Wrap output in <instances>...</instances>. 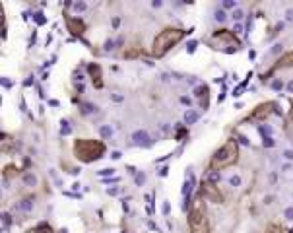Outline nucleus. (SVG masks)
Segmentation results:
<instances>
[{"label": "nucleus", "mask_w": 293, "mask_h": 233, "mask_svg": "<svg viewBox=\"0 0 293 233\" xmlns=\"http://www.w3.org/2000/svg\"><path fill=\"white\" fill-rule=\"evenodd\" d=\"M105 153V144L99 140H86V138H78L74 142V156L80 161L91 163L95 159H99Z\"/></svg>", "instance_id": "nucleus-1"}, {"label": "nucleus", "mask_w": 293, "mask_h": 233, "mask_svg": "<svg viewBox=\"0 0 293 233\" xmlns=\"http://www.w3.org/2000/svg\"><path fill=\"white\" fill-rule=\"evenodd\" d=\"M184 33H187V31L177 29V27H167V29H163L155 37V41H153V49H151L153 57H163L167 51H171L181 39H183Z\"/></svg>", "instance_id": "nucleus-2"}, {"label": "nucleus", "mask_w": 293, "mask_h": 233, "mask_svg": "<svg viewBox=\"0 0 293 233\" xmlns=\"http://www.w3.org/2000/svg\"><path fill=\"white\" fill-rule=\"evenodd\" d=\"M237 156H239L237 142L235 140H227L220 150L213 153V157L210 161V171H220V169H225L227 165H233L237 161Z\"/></svg>", "instance_id": "nucleus-3"}, {"label": "nucleus", "mask_w": 293, "mask_h": 233, "mask_svg": "<svg viewBox=\"0 0 293 233\" xmlns=\"http://www.w3.org/2000/svg\"><path fill=\"white\" fill-rule=\"evenodd\" d=\"M188 225L192 233H210V223L206 218V210L202 204H194V208L188 214Z\"/></svg>", "instance_id": "nucleus-4"}, {"label": "nucleus", "mask_w": 293, "mask_h": 233, "mask_svg": "<svg viewBox=\"0 0 293 233\" xmlns=\"http://www.w3.org/2000/svg\"><path fill=\"white\" fill-rule=\"evenodd\" d=\"M208 43L213 45L216 49H227V47L237 49V47H239V39H237L233 33H229L227 29H217L216 33L208 39Z\"/></svg>", "instance_id": "nucleus-5"}, {"label": "nucleus", "mask_w": 293, "mask_h": 233, "mask_svg": "<svg viewBox=\"0 0 293 233\" xmlns=\"http://www.w3.org/2000/svg\"><path fill=\"white\" fill-rule=\"evenodd\" d=\"M202 194L206 196L208 200H212V202H217V204H221L223 202V194L217 190V186L210 183V181H206V183L202 185Z\"/></svg>", "instance_id": "nucleus-6"}, {"label": "nucleus", "mask_w": 293, "mask_h": 233, "mask_svg": "<svg viewBox=\"0 0 293 233\" xmlns=\"http://www.w3.org/2000/svg\"><path fill=\"white\" fill-rule=\"evenodd\" d=\"M274 109H276V103H272V101H266V103H262V105L256 107V111L252 113V119L262 120V119H266V116L272 113Z\"/></svg>", "instance_id": "nucleus-7"}, {"label": "nucleus", "mask_w": 293, "mask_h": 233, "mask_svg": "<svg viewBox=\"0 0 293 233\" xmlns=\"http://www.w3.org/2000/svg\"><path fill=\"white\" fill-rule=\"evenodd\" d=\"M66 25H68V29H70V33H74V35H82L83 31H86V23H83L80 18H70L68 16L66 18Z\"/></svg>", "instance_id": "nucleus-8"}, {"label": "nucleus", "mask_w": 293, "mask_h": 233, "mask_svg": "<svg viewBox=\"0 0 293 233\" xmlns=\"http://www.w3.org/2000/svg\"><path fill=\"white\" fill-rule=\"evenodd\" d=\"M287 66H293V51H291V53H287V54H283V57L272 66L270 72H274V70H278V68H287Z\"/></svg>", "instance_id": "nucleus-9"}, {"label": "nucleus", "mask_w": 293, "mask_h": 233, "mask_svg": "<svg viewBox=\"0 0 293 233\" xmlns=\"http://www.w3.org/2000/svg\"><path fill=\"white\" fill-rule=\"evenodd\" d=\"M132 140H134V144H138V146H150V136H148L146 130H138V132H134Z\"/></svg>", "instance_id": "nucleus-10"}, {"label": "nucleus", "mask_w": 293, "mask_h": 233, "mask_svg": "<svg viewBox=\"0 0 293 233\" xmlns=\"http://www.w3.org/2000/svg\"><path fill=\"white\" fill-rule=\"evenodd\" d=\"M87 72L91 74V80H93V86H95V87H101V86H103V84H101V80H99L101 68L97 66V64H90V66H87Z\"/></svg>", "instance_id": "nucleus-11"}, {"label": "nucleus", "mask_w": 293, "mask_h": 233, "mask_svg": "<svg viewBox=\"0 0 293 233\" xmlns=\"http://www.w3.org/2000/svg\"><path fill=\"white\" fill-rule=\"evenodd\" d=\"M192 183H194V179H192V173H188V175H187V181H184V185H183V196H184V206H187V200H188L190 189H192Z\"/></svg>", "instance_id": "nucleus-12"}, {"label": "nucleus", "mask_w": 293, "mask_h": 233, "mask_svg": "<svg viewBox=\"0 0 293 233\" xmlns=\"http://www.w3.org/2000/svg\"><path fill=\"white\" fill-rule=\"evenodd\" d=\"M194 93H196V97H200V99H202V105L206 107V105H208V101H206V97H208V87H206V86H200Z\"/></svg>", "instance_id": "nucleus-13"}, {"label": "nucleus", "mask_w": 293, "mask_h": 233, "mask_svg": "<svg viewBox=\"0 0 293 233\" xmlns=\"http://www.w3.org/2000/svg\"><path fill=\"white\" fill-rule=\"evenodd\" d=\"M27 233H53V229H50L47 223H43V225H37V227H33V229H29Z\"/></svg>", "instance_id": "nucleus-14"}, {"label": "nucleus", "mask_w": 293, "mask_h": 233, "mask_svg": "<svg viewBox=\"0 0 293 233\" xmlns=\"http://www.w3.org/2000/svg\"><path fill=\"white\" fill-rule=\"evenodd\" d=\"M184 120H187V124H192L198 120V113L196 111H187V115H184Z\"/></svg>", "instance_id": "nucleus-15"}, {"label": "nucleus", "mask_w": 293, "mask_h": 233, "mask_svg": "<svg viewBox=\"0 0 293 233\" xmlns=\"http://www.w3.org/2000/svg\"><path fill=\"white\" fill-rule=\"evenodd\" d=\"M24 181H25V183L29 185V186H35V185H37V179H35V175H25V177H24Z\"/></svg>", "instance_id": "nucleus-16"}, {"label": "nucleus", "mask_w": 293, "mask_h": 233, "mask_svg": "<svg viewBox=\"0 0 293 233\" xmlns=\"http://www.w3.org/2000/svg\"><path fill=\"white\" fill-rule=\"evenodd\" d=\"M266 233H285V229H282L280 225H270L266 229Z\"/></svg>", "instance_id": "nucleus-17"}, {"label": "nucleus", "mask_w": 293, "mask_h": 233, "mask_svg": "<svg viewBox=\"0 0 293 233\" xmlns=\"http://www.w3.org/2000/svg\"><path fill=\"white\" fill-rule=\"evenodd\" d=\"M225 18H227V16H225V12H221V10H220V12H216V20H217V21H223Z\"/></svg>", "instance_id": "nucleus-18"}, {"label": "nucleus", "mask_w": 293, "mask_h": 233, "mask_svg": "<svg viewBox=\"0 0 293 233\" xmlns=\"http://www.w3.org/2000/svg\"><path fill=\"white\" fill-rule=\"evenodd\" d=\"M60 132H62V134H68V132H70V126H68L66 120H62V130H60Z\"/></svg>", "instance_id": "nucleus-19"}, {"label": "nucleus", "mask_w": 293, "mask_h": 233, "mask_svg": "<svg viewBox=\"0 0 293 233\" xmlns=\"http://www.w3.org/2000/svg\"><path fill=\"white\" fill-rule=\"evenodd\" d=\"M101 134L109 138V136H111V128H109V126H101Z\"/></svg>", "instance_id": "nucleus-20"}, {"label": "nucleus", "mask_w": 293, "mask_h": 233, "mask_svg": "<svg viewBox=\"0 0 293 233\" xmlns=\"http://www.w3.org/2000/svg\"><path fill=\"white\" fill-rule=\"evenodd\" d=\"M233 18H235L237 21H239V20H243V12H241V10H235V12H233Z\"/></svg>", "instance_id": "nucleus-21"}, {"label": "nucleus", "mask_w": 293, "mask_h": 233, "mask_svg": "<svg viewBox=\"0 0 293 233\" xmlns=\"http://www.w3.org/2000/svg\"><path fill=\"white\" fill-rule=\"evenodd\" d=\"M231 185H233V186L241 185V179H239V177H231Z\"/></svg>", "instance_id": "nucleus-22"}, {"label": "nucleus", "mask_w": 293, "mask_h": 233, "mask_svg": "<svg viewBox=\"0 0 293 233\" xmlns=\"http://www.w3.org/2000/svg\"><path fill=\"white\" fill-rule=\"evenodd\" d=\"M196 47H198V43H196V41H190V43H188V51H194Z\"/></svg>", "instance_id": "nucleus-23"}, {"label": "nucleus", "mask_w": 293, "mask_h": 233, "mask_svg": "<svg viewBox=\"0 0 293 233\" xmlns=\"http://www.w3.org/2000/svg\"><path fill=\"white\" fill-rule=\"evenodd\" d=\"M99 175L103 177V175H113V169H103V171H99Z\"/></svg>", "instance_id": "nucleus-24"}, {"label": "nucleus", "mask_w": 293, "mask_h": 233, "mask_svg": "<svg viewBox=\"0 0 293 233\" xmlns=\"http://www.w3.org/2000/svg\"><path fill=\"white\" fill-rule=\"evenodd\" d=\"M144 179H146V177H144V173H140V175L136 177V183H138V185H142V183H144Z\"/></svg>", "instance_id": "nucleus-25"}, {"label": "nucleus", "mask_w": 293, "mask_h": 233, "mask_svg": "<svg viewBox=\"0 0 293 233\" xmlns=\"http://www.w3.org/2000/svg\"><path fill=\"white\" fill-rule=\"evenodd\" d=\"M223 6H225V8H233L235 2H231V0H225V2H223Z\"/></svg>", "instance_id": "nucleus-26"}, {"label": "nucleus", "mask_w": 293, "mask_h": 233, "mask_svg": "<svg viewBox=\"0 0 293 233\" xmlns=\"http://www.w3.org/2000/svg\"><path fill=\"white\" fill-rule=\"evenodd\" d=\"M74 8H76V10H83V8H86V4H82V2H78V4H74Z\"/></svg>", "instance_id": "nucleus-27"}, {"label": "nucleus", "mask_w": 293, "mask_h": 233, "mask_svg": "<svg viewBox=\"0 0 293 233\" xmlns=\"http://www.w3.org/2000/svg\"><path fill=\"white\" fill-rule=\"evenodd\" d=\"M35 20H37V21H39V23H45V18H43V16H41V14H37V18H35Z\"/></svg>", "instance_id": "nucleus-28"}, {"label": "nucleus", "mask_w": 293, "mask_h": 233, "mask_svg": "<svg viewBox=\"0 0 293 233\" xmlns=\"http://www.w3.org/2000/svg\"><path fill=\"white\" fill-rule=\"evenodd\" d=\"M111 157H113V159H119V157H120V152H113V156H111Z\"/></svg>", "instance_id": "nucleus-29"}, {"label": "nucleus", "mask_w": 293, "mask_h": 233, "mask_svg": "<svg viewBox=\"0 0 293 233\" xmlns=\"http://www.w3.org/2000/svg\"><path fill=\"white\" fill-rule=\"evenodd\" d=\"M282 87V82H274V90H280Z\"/></svg>", "instance_id": "nucleus-30"}, {"label": "nucleus", "mask_w": 293, "mask_h": 233, "mask_svg": "<svg viewBox=\"0 0 293 233\" xmlns=\"http://www.w3.org/2000/svg\"><path fill=\"white\" fill-rule=\"evenodd\" d=\"M285 157H289V159H293V152H285Z\"/></svg>", "instance_id": "nucleus-31"}, {"label": "nucleus", "mask_w": 293, "mask_h": 233, "mask_svg": "<svg viewBox=\"0 0 293 233\" xmlns=\"http://www.w3.org/2000/svg\"><path fill=\"white\" fill-rule=\"evenodd\" d=\"M289 116L293 119V99H291V109H289Z\"/></svg>", "instance_id": "nucleus-32"}, {"label": "nucleus", "mask_w": 293, "mask_h": 233, "mask_svg": "<svg viewBox=\"0 0 293 233\" xmlns=\"http://www.w3.org/2000/svg\"><path fill=\"white\" fill-rule=\"evenodd\" d=\"M287 90H289V91H293V82H289V84H287Z\"/></svg>", "instance_id": "nucleus-33"}]
</instances>
